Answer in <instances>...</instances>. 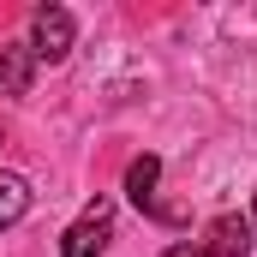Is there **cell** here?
<instances>
[{"label":"cell","mask_w":257,"mask_h":257,"mask_svg":"<svg viewBox=\"0 0 257 257\" xmlns=\"http://www.w3.org/2000/svg\"><path fill=\"white\" fill-rule=\"evenodd\" d=\"M30 78H36V54H30V42H6V48H0V102H6V96H24Z\"/></svg>","instance_id":"5"},{"label":"cell","mask_w":257,"mask_h":257,"mask_svg":"<svg viewBox=\"0 0 257 257\" xmlns=\"http://www.w3.org/2000/svg\"><path fill=\"white\" fill-rule=\"evenodd\" d=\"M156 180H162V156H138L126 168V197L144 209V215H156V221H174L162 203H156Z\"/></svg>","instance_id":"3"},{"label":"cell","mask_w":257,"mask_h":257,"mask_svg":"<svg viewBox=\"0 0 257 257\" xmlns=\"http://www.w3.org/2000/svg\"><path fill=\"white\" fill-rule=\"evenodd\" d=\"M108 233H114V203L108 197H96L72 227L60 233V257H102V245H108Z\"/></svg>","instance_id":"2"},{"label":"cell","mask_w":257,"mask_h":257,"mask_svg":"<svg viewBox=\"0 0 257 257\" xmlns=\"http://www.w3.org/2000/svg\"><path fill=\"white\" fill-rule=\"evenodd\" d=\"M24 209H30V186L18 174H0V227H12Z\"/></svg>","instance_id":"6"},{"label":"cell","mask_w":257,"mask_h":257,"mask_svg":"<svg viewBox=\"0 0 257 257\" xmlns=\"http://www.w3.org/2000/svg\"><path fill=\"white\" fill-rule=\"evenodd\" d=\"M251 221H245V215H215V221H209V233H203V239H209V245H203V251L209 257H245L251 251Z\"/></svg>","instance_id":"4"},{"label":"cell","mask_w":257,"mask_h":257,"mask_svg":"<svg viewBox=\"0 0 257 257\" xmlns=\"http://www.w3.org/2000/svg\"><path fill=\"white\" fill-rule=\"evenodd\" d=\"M72 42H78V24H72L66 6H36V12H30V54H36V60H48V66L66 60Z\"/></svg>","instance_id":"1"},{"label":"cell","mask_w":257,"mask_h":257,"mask_svg":"<svg viewBox=\"0 0 257 257\" xmlns=\"http://www.w3.org/2000/svg\"><path fill=\"white\" fill-rule=\"evenodd\" d=\"M251 227H257V209H251Z\"/></svg>","instance_id":"8"},{"label":"cell","mask_w":257,"mask_h":257,"mask_svg":"<svg viewBox=\"0 0 257 257\" xmlns=\"http://www.w3.org/2000/svg\"><path fill=\"white\" fill-rule=\"evenodd\" d=\"M162 257H209V251H203V245H168Z\"/></svg>","instance_id":"7"}]
</instances>
